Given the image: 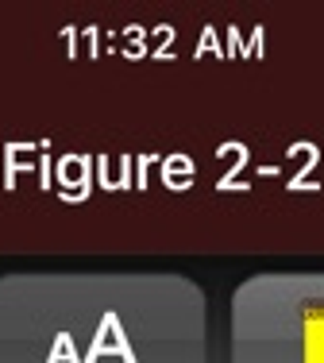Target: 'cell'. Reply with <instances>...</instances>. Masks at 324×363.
<instances>
[{"label":"cell","mask_w":324,"mask_h":363,"mask_svg":"<svg viewBox=\"0 0 324 363\" xmlns=\"http://www.w3.org/2000/svg\"><path fill=\"white\" fill-rule=\"evenodd\" d=\"M0 363H209V309L182 274L0 279Z\"/></svg>","instance_id":"obj_1"},{"label":"cell","mask_w":324,"mask_h":363,"mask_svg":"<svg viewBox=\"0 0 324 363\" xmlns=\"http://www.w3.org/2000/svg\"><path fill=\"white\" fill-rule=\"evenodd\" d=\"M232 363H324V271L255 274L232 294Z\"/></svg>","instance_id":"obj_2"}]
</instances>
